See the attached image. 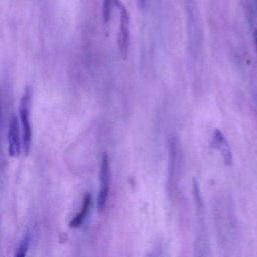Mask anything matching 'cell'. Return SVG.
I'll return each instance as SVG.
<instances>
[{"mask_svg": "<svg viewBox=\"0 0 257 257\" xmlns=\"http://www.w3.org/2000/svg\"><path fill=\"white\" fill-rule=\"evenodd\" d=\"M213 147L221 153V155L223 157V160H224L226 165H228V166L232 165L233 157H232L230 146H229L228 141L226 140L225 136L223 135V133L219 130H215V132H214Z\"/></svg>", "mask_w": 257, "mask_h": 257, "instance_id": "5b68a950", "label": "cell"}, {"mask_svg": "<svg viewBox=\"0 0 257 257\" xmlns=\"http://www.w3.org/2000/svg\"><path fill=\"white\" fill-rule=\"evenodd\" d=\"M90 205H91V196L90 194H86L83 198V202H82V206H81V209L80 211L70 220L69 222V227L70 228H78L82 225L83 221L85 220L88 212H89V209H90Z\"/></svg>", "mask_w": 257, "mask_h": 257, "instance_id": "8992f818", "label": "cell"}, {"mask_svg": "<svg viewBox=\"0 0 257 257\" xmlns=\"http://www.w3.org/2000/svg\"><path fill=\"white\" fill-rule=\"evenodd\" d=\"M7 142H8V154L12 158H18L22 152L21 148V133L18 123V119L15 115H12L9 121L8 133H7Z\"/></svg>", "mask_w": 257, "mask_h": 257, "instance_id": "277c9868", "label": "cell"}, {"mask_svg": "<svg viewBox=\"0 0 257 257\" xmlns=\"http://www.w3.org/2000/svg\"><path fill=\"white\" fill-rule=\"evenodd\" d=\"M112 2L113 0H102V18L104 23H107L110 19Z\"/></svg>", "mask_w": 257, "mask_h": 257, "instance_id": "ba28073f", "label": "cell"}, {"mask_svg": "<svg viewBox=\"0 0 257 257\" xmlns=\"http://www.w3.org/2000/svg\"><path fill=\"white\" fill-rule=\"evenodd\" d=\"M30 243H31V233H30V231H27L24 234V236L14 254V257H26L28 250H29Z\"/></svg>", "mask_w": 257, "mask_h": 257, "instance_id": "52a82bcc", "label": "cell"}, {"mask_svg": "<svg viewBox=\"0 0 257 257\" xmlns=\"http://www.w3.org/2000/svg\"><path fill=\"white\" fill-rule=\"evenodd\" d=\"M148 257H160V256L157 253H151Z\"/></svg>", "mask_w": 257, "mask_h": 257, "instance_id": "8fae6325", "label": "cell"}, {"mask_svg": "<svg viewBox=\"0 0 257 257\" xmlns=\"http://www.w3.org/2000/svg\"><path fill=\"white\" fill-rule=\"evenodd\" d=\"M32 98V89L30 86H26L24 92L20 98L18 113L21 130V148L25 157L29 155L32 140V130L30 123V105Z\"/></svg>", "mask_w": 257, "mask_h": 257, "instance_id": "6da1fadb", "label": "cell"}, {"mask_svg": "<svg viewBox=\"0 0 257 257\" xmlns=\"http://www.w3.org/2000/svg\"><path fill=\"white\" fill-rule=\"evenodd\" d=\"M254 41H255V47L257 50V28L255 29V32H254Z\"/></svg>", "mask_w": 257, "mask_h": 257, "instance_id": "30bf717a", "label": "cell"}, {"mask_svg": "<svg viewBox=\"0 0 257 257\" xmlns=\"http://www.w3.org/2000/svg\"><path fill=\"white\" fill-rule=\"evenodd\" d=\"M119 10V27L117 33V45L123 60L127 58L130 47V15L124 4L119 0H113Z\"/></svg>", "mask_w": 257, "mask_h": 257, "instance_id": "7a4b0ae2", "label": "cell"}, {"mask_svg": "<svg viewBox=\"0 0 257 257\" xmlns=\"http://www.w3.org/2000/svg\"><path fill=\"white\" fill-rule=\"evenodd\" d=\"M140 2L142 3V4H145V2H146V0H140Z\"/></svg>", "mask_w": 257, "mask_h": 257, "instance_id": "7c38bea8", "label": "cell"}, {"mask_svg": "<svg viewBox=\"0 0 257 257\" xmlns=\"http://www.w3.org/2000/svg\"><path fill=\"white\" fill-rule=\"evenodd\" d=\"M256 1H257V0H256Z\"/></svg>", "mask_w": 257, "mask_h": 257, "instance_id": "4fadbf2b", "label": "cell"}, {"mask_svg": "<svg viewBox=\"0 0 257 257\" xmlns=\"http://www.w3.org/2000/svg\"><path fill=\"white\" fill-rule=\"evenodd\" d=\"M2 128H3V110H2V99H1V91H0V141H1Z\"/></svg>", "mask_w": 257, "mask_h": 257, "instance_id": "9c48e42d", "label": "cell"}, {"mask_svg": "<svg viewBox=\"0 0 257 257\" xmlns=\"http://www.w3.org/2000/svg\"><path fill=\"white\" fill-rule=\"evenodd\" d=\"M99 191L97 196V209L98 212H102L106 206L108 194H109V187H110V167H109V160L106 154L102 155L101 163H100V170H99Z\"/></svg>", "mask_w": 257, "mask_h": 257, "instance_id": "3957f363", "label": "cell"}]
</instances>
